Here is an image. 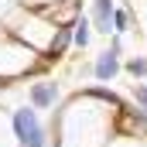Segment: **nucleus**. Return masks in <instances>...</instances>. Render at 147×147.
I'll list each match as a JSON object with an SVG mask.
<instances>
[{"mask_svg": "<svg viewBox=\"0 0 147 147\" xmlns=\"http://www.w3.org/2000/svg\"><path fill=\"white\" fill-rule=\"evenodd\" d=\"M113 72H116V51H106V55L96 62V75H99V79H110Z\"/></svg>", "mask_w": 147, "mask_h": 147, "instance_id": "obj_2", "label": "nucleus"}, {"mask_svg": "<svg viewBox=\"0 0 147 147\" xmlns=\"http://www.w3.org/2000/svg\"><path fill=\"white\" fill-rule=\"evenodd\" d=\"M14 123H17V134H21V140H24V144L41 147V130H38L34 113H31V110H21L17 116H14Z\"/></svg>", "mask_w": 147, "mask_h": 147, "instance_id": "obj_1", "label": "nucleus"}, {"mask_svg": "<svg viewBox=\"0 0 147 147\" xmlns=\"http://www.w3.org/2000/svg\"><path fill=\"white\" fill-rule=\"evenodd\" d=\"M113 31H127V14L123 10H116V28Z\"/></svg>", "mask_w": 147, "mask_h": 147, "instance_id": "obj_7", "label": "nucleus"}, {"mask_svg": "<svg viewBox=\"0 0 147 147\" xmlns=\"http://www.w3.org/2000/svg\"><path fill=\"white\" fill-rule=\"evenodd\" d=\"M51 99H55V86H38L34 89V103L38 106H48Z\"/></svg>", "mask_w": 147, "mask_h": 147, "instance_id": "obj_4", "label": "nucleus"}, {"mask_svg": "<svg viewBox=\"0 0 147 147\" xmlns=\"http://www.w3.org/2000/svg\"><path fill=\"white\" fill-rule=\"evenodd\" d=\"M130 72H134V75H144L147 72V62H130Z\"/></svg>", "mask_w": 147, "mask_h": 147, "instance_id": "obj_8", "label": "nucleus"}, {"mask_svg": "<svg viewBox=\"0 0 147 147\" xmlns=\"http://www.w3.org/2000/svg\"><path fill=\"white\" fill-rule=\"evenodd\" d=\"M137 96H140V99H144V103H147V89H140V92H137Z\"/></svg>", "mask_w": 147, "mask_h": 147, "instance_id": "obj_9", "label": "nucleus"}, {"mask_svg": "<svg viewBox=\"0 0 147 147\" xmlns=\"http://www.w3.org/2000/svg\"><path fill=\"white\" fill-rule=\"evenodd\" d=\"M75 28H79V31H75V41H79V45H86V41H89V31H86V21H82V24H75Z\"/></svg>", "mask_w": 147, "mask_h": 147, "instance_id": "obj_5", "label": "nucleus"}, {"mask_svg": "<svg viewBox=\"0 0 147 147\" xmlns=\"http://www.w3.org/2000/svg\"><path fill=\"white\" fill-rule=\"evenodd\" d=\"M110 10H113L110 0H96V24H99V31H110Z\"/></svg>", "mask_w": 147, "mask_h": 147, "instance_id": "obj_3", "label": "nucleus"}, {"mask_svg": "<svg viewBox=\"0 0 147 147\" xmlns=\"http://www.w3.org/2000/svg\"><path fill=\"white\" fill-rule=\"evenodd\" d=\"M69 45V28H62V34H58V41H55V51H62Z\"/></svg>", "mask_w": 147, "mask_h": 147, "instance_id": "obj_6", "label": "nucleus"}]
</instances>
